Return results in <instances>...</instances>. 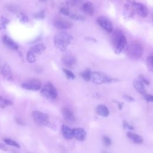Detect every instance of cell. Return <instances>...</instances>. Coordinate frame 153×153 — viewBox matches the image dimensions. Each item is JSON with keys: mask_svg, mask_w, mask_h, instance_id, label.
Segmentation results:
<instances>
[{"mask_svg": "<svg viewBox=\"0 0 153 153\" xmlns=\"http://www.w3.org/2000/svg\"><path fill=\"white\" fill-rule=\"evenodd\" d=\"M60 12L65 16H68L69 14V12L68 10L66 8H64V7H62V8H60Z\"/></svg>", "mask_w": 153, "mask_h": 153, "instance_id": "d590c367", "label": "cell"}, {"mask_svg": "<svg viewBox=\"0 0 153 153\" xmlns=\"http://www.w3.org/2000/svg\"><path fill=\"white\" fill-rule=\"evenodd\" d=\"M33 120L39 125L48 126L50 124L49 118L48 115L42 112L38 111H34L32 114Z\"/></svg>", "mask_w": 153, "mask_h": 153, "instance_id": "52a82bcc", "label": "cell"}, {"mask_svg": "<svg viewBox=\"0 0 153 153\" xmlns=\"http://www.w3.org/2000/svg\"><path fill=\"white\" fill-rule=\"evenodd\" d=\"M127 136L128 138H130L131 140H133L136 143H142L143 142V138L139 134L136 133H133L132 132L128 131L127 133Z\"/></svg>", "mask_w": 153, "mask_h": 153, "instance_id": "44dd1931", "label": "cell"}, {"mask_svg": "<svg viewBox=\"0 0 153 153\" xmlns=\"http://www.w3.org/2000/svg\"><path fill=\"white\" fill-rule=\"evenodd\" d=\"M45 50V46L43 44H38L32 46L27 51L26 58L29 63H34L36 60L38 56L41 54Z\"/></svg>", "mask_w": 153, "mask_h": 153, "instance_id": "5b68a950", "label": "cell"}, {"mask_svg": "<svg viewBox=\"0 0 153 153\" xmlns=\"http://www.w3.org/2000/svg\"><path fill=\"white\" fill-rule=\"evenodd\" d=\"M123 127L124 128H127L128 130H133L134 129V127L131 125H130V124L127 123L126 121H123Z\"/></svg>", "mask_w": 153, "mask_h": 153, "instance_id": "d6a6232c", "label": "cell"}, {"mask_svg": "<svg viewBox=\"0 0 153 153\" xmlns=\"http://www.w3.org/2000/svg\"><path fill=\"white\" fill-rule=\"evenodd\" d=\"M90 80L96 84H102L115 81V79L107 76L100 72H91Z\"/></svg>", "mask_w": 153, "mask_h": 153, "instance_id": "8992f818", "label": "cell"}, {"mask_svg": "<svg viewBox=\"0 0 153 153\" xmlns=\"http://www.w3.org/2000/svg\"><path fill=\"white\" fill-rule=\"evenodd\" d=\"M53 25L57 29L66 30L71 28L72 24L65 19L57 17L54 19Z\"/></svg>", "mask_w": 153, "mask_h": 153, "instance_id": "9c48e42d", "label": "cell"}, {"mask_svg": "<svg viewBox=\"0 0 153 153\" xmlns=\"http://www.w3.org/2000/svg\"><path fill=\"white\" fill-rule=\"evenodd\" d=\"M0 70H1V74L7 79L11 80L13 79V74H12L11 68L8 64L4 63L1 66Z\"/></svg>", "mask_w": 153, "mask_h": 153, "instance_id": "4fadbf2b", "label": "cell"}, {"mask_svg": "<svg viewBox=\"0 0 153 153\" xmlns=\"http://www.w3.org/2000/svg\"><path fill=\"white\" fill-rule=\"evenodd\" d=\"M131 7L134 13L142 17H146L148 15V9L146 7L139 2H134L131 4Z\"/></svg>", "mask_w": 153, "mask_h": 153, "instance_id": "30bf717a", "label": "cell"}, {"mask_svg": "<svg viewBox=\"0 0 153 153\" xmlns=\"http://www.w3.org/2000/svg\"><path fill=\"white\" fill-rule=\"evenodd\" d=\"M16 122L17 123V124H20V125H23V124H24V123L22 121V120H20V119H19V118H16Z\"/></svg>", "mask_w": 153, "mask_h": 153, "instance_id": "f35d334b", "label": "cell"}, {"mask_svg": "<svg viewBox=\"0 0 153 153\" xmlns=\"http://www.w3.org/2000/svg\"><path fill=\"white\" fill-rule=\"evenodd\" d=\"M2 41L4 42V44L7 46L8 48L12 49V50H17L18 48V45H17V44L13 41V40L10 38L7 35H4L3 38H2Z\"/></svg>", "mask_w": 153, "mask_h": 153, "instance_id": "ac0fdd59", "label": "cell"}, {"mask_svg": "<svg viewBox=\"0 0 153 153\" xmlns=\"http://www.w3.org/2000/svg\"><path fill=\"white\" fill-rule=\"evenodd\" d=\"M97 22L100 27L108 32L113 30V26L111 21L105 16H100L97 19Z\"/></svg>", "mask_w": 153, "mask_h": 153, "instance_id": "8fae6325", "label": "cell"}, {"mask_svg": "<svg viewBox=\"0 0 153 153\" xmlns=\"http://www.w3.org/2000/svg\"><path fill=\"white\" fill-rule=\"evenodd\" d=\"M0 149L2 151H7L8 150L7 148L4 145H3L2 143H0Z\"/></svg>", "mask_w": 153, "mask_h": 153, "instance_id": "74e56055", "label": "cell"}, {"mask_svg": "<svg viewBox=\"0 0 153 153\" xmlns=\"http://www.w3.org/2000/svg\"><path fill=\"white\" fill-rule=\"evenodd\" d=\"M143 98L145 100H146L148 102H152L153 101V97L151 94H145V95L143 96Z\"/></svg>", "mask_w": 153, "mask_h": 153, "instance_id": "4dcf8cb0", "label": "cell"}, {"mask_svg": "<svg viewBox=\"0 0 153 153\" xmlns=\"http://www.w3.org/2000/svg\"><path fill=\"white\" fill-rule=\"evenodd\" d=\"M73 137L77 140L82 141L86 137V132L82 128H73Z\"/></svg>", "mask_w": 153, "mask_h": 153, "instance_id": "9a60e30c", "label": "cell"}, {"mask_svg": "<svg viewBox=\"0 0 153 153\" xmlns=\"http://www.w3.org/2000/svg\"><path fill=\"white\" fill-rule=\"evenodd\" d=\"M13 105V102L8 100L4 99L2 97L0 96V106L2 108H5L7 106H10Z\"/></svg>", "mask_w": 153, "mask_h": 153, "instance_id": "603a6c76", "label": "cell"}, {"mask_svg": "<svg viewBox=\"0 0 153 153\" xmlns=\"http://www.w3.org/2000/svg\"><path fill=\"white\" fill-rule=\"evenodd\" d=\"M96 112L99 115L104 117H108L109 114V109L104 105H99L96 107Z\"/></svg>", "mask_w": 153, "mask_h": 153, "instance_id": "ffe728a7", "label": "cell"}, {"mask_svg": "<svg viewBox=\"0 0 153 153\" xmlns=\"http://www.w3.org/2000/svg\"><path fill=\"white\" fill-rule=\"evenodd\" d=\"M4 141L5 143H7V145H8L10 146H14L17 148H20V146L19 143H18L15 140L11 139L10 138H4Z\"/></svg>", "mask_w": 153, "mask_h": 153, "instance_id": "7402d4cb", "label": "cell"}, {"mask_svg": "<svg viewBox=\"0 0 153 153\" xmlns=\"http://www.w3.org/2000/svg\"><path fill=\"white\" fill-rule=\"evenodd\" d=\"M147 65L148 69L150 71H152L153 67V57L152 55H149L147 57Z\"/></svg>", "mask_w": 153, "mask_h": 153, "instance_id": "4316f807", "label": "cell"}, {"mask_svg": "<svg viewBox=\"0 0 153 153\" xmlns=\"http://www.w3.org/2000/svg\"><path fill=\"white\" fill-rule=\"evenodd\" d=\"M133 86L137 92L143 96L146 94V90L145 87V84L138 78L133 81Z\"/></svg>", "mask_w": 153, "mask_h": 153, "instance_id": "5bb4252c", "label": "cell"}, {"mask_svg": "<svg viewBox=\"0 0 153 153\" xmlns=\"http://www.w3.org/2000/svg\"><path fill=\"white\" fill-rule=\"evenodd\" d=\"M128 56L133 60H137L142 56L143 50L142 44L137 40L133 41L127 48Z\"/></svg>", "mask_w": 153, "mask_h": 153, "instance_id": "3957f363", "label": "cell"}, {"mask_svg": "<svg viewBox=\"0 0 153 153\" xmlns=\"http://www.w3.org/2000/svg\"><path fill=\"white\" fill-rule=\"evenodd\" d=\"M123 98L126 100V101H127V102H133V101H134V99L132 97H131V96H128V95H124L123 96Z\"/></svg>", "mask_w": 153, "mask_h": 153, "instance_id": "8d00e7d4", "label": "cell"}, {"mask_svg": "<svg viewBox=\"0 0 153 153\" xmlns=\"http://www.w3.org/2000/svg\"><path fill=\"white\" fill-rule=\"evenodd\" d=\"M112 43L117 54H120L127 48V41L124 33L120 29L115 30L112 34Z\"/></svg>", "mask_w": 153, "mask_h": 153, "instance_id": "6da1fadb", "label": "cell"}, {"mask_svg": "<svg viewBox=\"0 0 153 153\" xmlns=\"http://www.w3.org/2000/svg\"><path fill=\"white\" fill-rule=\"evenodd\" d=\"M19 18H20V20L21 22H27V21H28L27 17L26 16H25L24 14H23V13H20L19 14Z\"/></svg>", "mask_w": 153, "mask_h": 153, "instance_id": "1f68e13d", "label": "cell"}, {"mask_svg": "<svg viewBox=\"0 0 153 153\" xmlns=\"http://www.w3.org/2000/svg\"><path fill=\"white\" fill-rule=\"evenodd\" d=\"M7 8H8V10L10 11H12V12H15L16 11H17V7H16V6L13 5H7Z\"/></svg>", "mask_w": 153, "mask_h": 153, "instance_id": "836d02e7", "label": "cell"}, {"mask_svg": "<svg viewBox=\"0 0 153 153\" xmlns=\"http://www.w3.org/2000/svg\"><path fill=\"white\" fill-rule=\"evenodd\" d=\"M62 133L63 137L66 139H72L73 137V130L68 126L66 125H63L61 128Z\"/></svg>", "mask_w": 153, "mask_h": 153, "instance_id": "d6986e66", "label": "cell"}, {"mask_svg": "<svg viewBox=\"0 0 153 153\" xmlns=\"http://www.w3.org/2000/svg\"><path fill=\"white\" fill-rule=\"evenodd\" d=\"M9 20L4 17H0V30L4 29L6 27L8 23Z\"/></svg>", "mask_w": 153, "mask_h": 153, "instance_id": "d4e9b609", "label": "cell"}, {"mask_svg": "<svg viewBox=\"0 0 153 153\" xmlns=\"http://www.w3.org/2000/svg\"><path fill=\"white\" fill-rule=\"evenodd\" d=\"M91 71L88 70V69H85V71H82L81 73V76L82 78L87 81H88L90 80V77H91Z\"/></svg>", "mask_w": 153, "mask_h": 153, "instance_id": "cb8c5ba5", "label": "cell"}, {"mask_svg": "<svg viewBox=\"0 0 153 153\" xmlns=\"http://www.w3.org/2000/svg\"><path fill=\"white\" fill-rule=\"evenodd\" d=\"M139 79L145 84H147V85H148V84H149V82L143 76V75H140L139 76Z\"/></svg>", "mask_w": 153, "mask_h": 153, "instance_id": "e575fe53", "label": "cell"}, {"mask_svg": "<svg viewBox=\"0 0 153 153\" xmlns=\"http://www.w3.org/2000/svg\"><path fill=\"white\" fill-rule=\"evenodd\" d=\"M33 17L36 19H42L44 18V11H40L38 13H36L34 16Z\"/></svg>", "mask_w": 153, "mask_h": 153, "instance_id": "f546056e", "label": "cell"}, {"mask_svg": "<svg viewBox=\"0 0 153 153\" xmlns=\"http://www.w3.org/2000/svg\"><path fill=\"white\" fill-rule=\"evenodd\" d=\"M28 153H29V152H28Z\"/></svg>", "mask_w": 153, "mask_h": 153, "instance_id": "b9f144b4", "label": "cell"}, {"mask_svg": "<svg viewBox=\"0 0 153 153\" xmlns=\"http://www.w3.org/2000/svg\"><path fill=\"white\" fill-rule=\"evenodd\" d=\"M74 1H79V0H74Z\"/></svg>", "mask_w": 153, "mask_h": 153, "instance_id": "ab89813d", "label": "cell"}, {"mask_svg": "<svg viewBox=\"0 0 153 153\" xmlns=\"http://www.w3.org/2000/svg\"><path fill=\"white\" fill-rule=\"evenodd\" d=\"M40 1H44V0H40Z\"/></svg>", "mask_w": 153, "mask_h": 153, "instance_id": "60d3db41", "label": "cell"}, {"mask_svg": "<svg viewBox=\"0 0 153 153\" xmlns=\"http://www.w3.org/2000/svg\"><path fill=\"white\" fill-rule=\"evenodd\" d=\"M62 61L65 65L71 67L76 63V59L74 55L70 53H67L62 56Z\"/></svg>", "mask_w": 153, "mask_h": 153, "instance_id": "7c38bea8", "label": "cell"}, {"mask_svg": "<svg viewBox=\"0 0 153 153\" xmlns=\"http://www.w3.org/2000/svg\"><path fill=\"white\" fill-rule=\"evenodd\" d=\"M62 113L63 116L64 117L65 119L67 121H68L69 123H73V122L75 121V118L74 114L68 108H66V107L63 108L62 109Z\"/></svg>", "mask_w": 153, "mask_h": 153, "instance_id": "2e32d148", "label": "cell"}, {"mask_svg": "<svg viewBox=\"0 0 153 153\" xmlns=\"http://www.w3.org/2000/svg\"><path fill=\"white\" fill-rule=\"evenodd\" d=\"M72 39V36L69 33L60 31L57 32L54 37V44L60 51H65Z\"/></svg>", "mask_w": 153, "mask_h": 153, "instance_id": "7a4b0ae2", "label": "cell"}, {"mask_svg": "<svg viewBox=\"0 0 153 153\" xmlns=\"http://www.w3.org/2000/svg\"><path fill=\"white\" fill-rule=\"evenodd\" d=\"M70 17L75 20H79V21H84L86 20L85 17L83 16H81L79 14H72L70 16Z\"/></svg>", "mask_w": 153, "mask_h": 153, "instance_id": "484cf974", "label": "cell"}, {"mask_svg": "<svg viewBox=\"0 0 153 153\" xmlns=\"http://www.w3.org/2000/svg\"><path fill=\"white\" fill-rule=\"evenodd\" d=\"M102 142L103 145L106 146H109L111 144V139L106 136H103L102 137Z\"/></svg>", "mask_w": 153, "mask_h": 153, "instance_id": "f1b7e54d", "label": "cell"}, {"mask_svg": "<svg viewBox=\"0 0 153 153\" xmlns=\"http://www.w3.org/2000/svg\"><path fill=\"white\" fill-rule=\"evenodd\" d=\"M81 10H82L83 12L86 13L87 15L90 16H92L94 14V8L93 4L91 2L87 1L82 5Z\"/></svg>", "mask_w": 153, "mask_h": 153, "instance_id": "e0dca14e", "label": "cell"}, {"mask_svg": "<svg viewBox=\"0 0 153 153\" xmlns=\"http://www.w3.org/2000/svg\"><path fill=\"white\" fill-rule=\"evenodd\" d=\"M63 71L68 78L71 79H73L75 78L74 74L71 71H69L68 69H63Z\"/></svg>", "mask_w": 153, "mask_h": 153, "instance_id": "83f0119b", "label": "cell"}, {"mask_svg": "<svg viewBox=\"0 0 153 153\" xmlns=\"http://www.w3.org/2000/svg\"><path fill=\"white\" fill-rule=\"evenodd\" d=\"M41 93L44 97L50 100H55L57 97V91L54 85L50 81L47 82L43 85Z\"/></svg>", "mask_w": 153, "mask_h": 153, "instance_id": "277c9868", "label": "cell"}, {"mask_svg": "<svg viewBox=\"0 0 153 153\" xmlns=\"http://www.w3.org/2000/svg\"><path fill=\"white\" fill-rule=\"evenodd\" d=\"M22 87L26 90L36 91L41 88L42 84L39 79H30L24 82L22 84Z\"/></svg>", "mask_w": 153, "mask_h": 153, "instance_id": "ba28073f", "label": "cell"}]
</instances>
